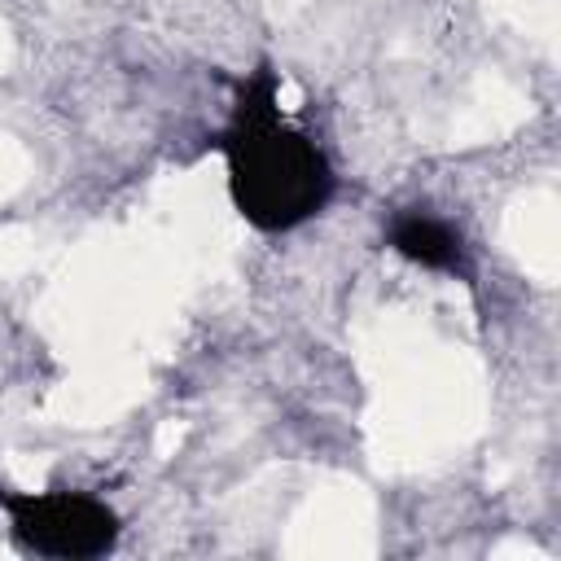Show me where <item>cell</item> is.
Listing matches in <instances>:
<instances>
[{
	"label": "cell",
	"mask_w": 561,
	"mask_h": 561,
	"mask_svg": "<svg viewBox=\"0 0 561 561\" xmlns=\"http://www.w3.org/2000/svg\"><path fill=\"white\" fill-rule=\"evenodd\" d=\"M386 241L394 254H403L408 263H421L430 272H456L465 276L469 263H465V241L456 228H447L443 219L425 215V210H403L390 219L386 228Z\"/></svg>",
	"instance_id": "3"
},
{
	"label": "cell",
	"mask_w": 561,
	"mask_h": 561,
	"mask_svg": "<svg viewBox=\"0 0 561 561\" xmlns=\"http://www.w3.org/2000/svg\"><path fill=\"white\" fill-rule=\"evenodd\" d=\"M0 508L13 522L22 548L61 561H88L114 548L118 517L83 491H9L0 486Z\"/></svg>",
	"instance_id": "2"
},
{
	"label": "cell",
	"mask_w": 561,
	"mask_h": 561,
	"mask_svg": "<svg viewBox=\"0 0 561 561\" xmlns=\"http://www.w3.org/2000/svg\"><path fill=\"white\" fill-rule=\"evenodd\" d=\"M219 149L228 162V193L245 224L259 232L298 228L333 197L329 158L316 149V140L285 123L276 101V70L267 61L237 79L232 118Z\"/></svg>",
	"instance_id": "1"
}]
</instances>
